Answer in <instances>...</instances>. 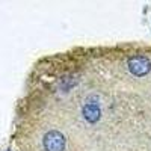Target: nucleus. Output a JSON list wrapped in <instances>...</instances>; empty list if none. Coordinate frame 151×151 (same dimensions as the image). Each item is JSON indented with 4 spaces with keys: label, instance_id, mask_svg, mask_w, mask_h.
Returning a JSON list of instances; mask_svg holds the SVG:
<instances>
[{
    "label": "nucleus",
    "instance_id": "nucleus-1",
    "mask_svg": "<svg viewBox=\"0 0 151 151\" xmlns=\"http://www.w3.org/2000/svg\"><path fill=\"white\" fill-rule=\"evenodd\" d=\"M129 70L133 76L144 77L151 71V60L145 56H137L129 60Z\"/></svg>",
    "mask_w": 151,
    "mask_h": 151
},
{
    "label": "nucleus",
    "instance_id": "nucleus-3",
    "mask_svg": "<svg viewBox=\"0 0 151 151\" xmlns=\"http://www.w3.org/2000/svg\"><path fill=\"white\" fill-rule=\"evenodd\" d=\"M82 115L89 124H95L100 119V116H101V107H100V103H98L97 98L88 100V101L83 104Z\"/></svg>",
    "mask_w": 151,
    "mask_h": 151
},
{
    "label": "nucleus",
    "instance_id": "nucleus-2",
    "mask_svg": "<svg viewBox=\"0 0 151 151\" xmlns=\"http://www.w3.org/2000/svg\"><path fill=\"white\" fill-rule=\"evenodd\" d=\"M67 141L62 133L59 132H48L44 137V148L45 151H64Z\"/></svg>",
    "mask_w": 151,
    "mask_h": 151
}]
</instances>
